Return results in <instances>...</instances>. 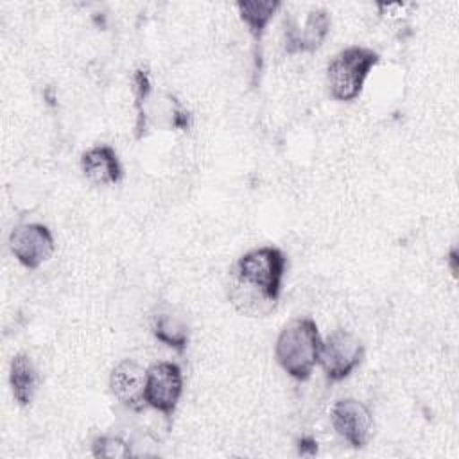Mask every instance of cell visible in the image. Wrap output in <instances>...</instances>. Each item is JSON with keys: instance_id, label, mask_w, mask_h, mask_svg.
Instances as JSON below:
<instances>
[{"instance_id": "cell-10", "label": "cell", "mask_w": 459, "mask_h": 459, "mask_svg": "<svg viewBox=\"0 0 459 459\" xmlns=\"http://www.w3.org/2000/svg\"><path fill=\"white\" fill-rule=\"evenodd\" d=\"M81 169L93 185H117L122 181L124 170L111 145H93L81 156Z\"/></svg>"}, {"instance_id": "cell-4", "label": "cell", "mask_w": 459, "mask_h": 459, "mask_svg": "<svg viewBox=\"0 0 459 459\" xmlns=\"http://www.w3.org/2000/svg\"><path fill=\"white\" fill-rule=\"evenodd\" d=\"M362 357L364 344L348 330L337 328L321 342L319 364L330 382H339L350 377Z\"/></svg>"}, {"instance_id": "cell-8", "label": "cell", "mask_w": 459, "mask_h": 459, "mask_svg": "<svg viewBox=\"0 0 459 459\" xmlns=\"http://www.w3.org/2000/svg\"><path fill=\"white\" fill-rule=\"evenodd\" d=\"M145 378L147 369H143L138 362L131 359L120 360L111 375H109V387L115 398L131 411H142L145 403Z\"/></svg>"}, {"instance_id": "cell-7", "label": "cell", "mask_w": 459, "mask_h": 459, "mask_svg": "<svg viewBox=\"0 0 459 459\" xmlns=\"http://www.w3.org/2000/svg\"><path fill=\"white\" fill-rule=\"evenodd\" d=\"M330 421L333 430L353 448L366 446L373 427V416L366 403L355 398H342L332 405Z\"/></svg>"}, {"instance_id": "cell-5", "label": "cell", "mask_w": 459, "mask_h": 459, "mask_svg": "<svg viewBox=\"0 0 459 459\" xmlns=\"http://www.w3.org/2000/svg\"><path fill=\"white\" fill-rule=\"evenodd\" d=\"M183 394V373L176 362H156L147 368L145 403L172 420Z\"/></svg>"}, {"instance_id": "cell-1", "label": "cell", "mask_w": 459, "mask_h": 459, "mask_svg": "<svg viewBox=\"0 0 459 459\" xmlns=\"http://www.w3.org/2000/svg\"><path fill=\"white\" fill-rule=\"evenodd\" d=\"M287 267L283 251L262 246L244 253L230 273L228 298L246 316H264L278 301Z\"/></svg>"}, {"instance_id": "cell-2", "label": "cell", "mask_w": 459, "mask_h": 459, "mask_svg": "<svg viewBox=\"0 0 459 459\" xmlns=\"http://www.w3.org/2000/svg\"><path fill=\"white\" fill-rule=\"evenodd\" d=\"M321 342L316 321L310 317H296L289 321L276 337V362L289 377L305 382L319 364Z\"/></svg>"}, {"instance_id": "cell-14", "label": "cell", "mask_w": 459, "mask_h": 459, "mask_svg": "<svg viewBox=\"0 0 459 459\" xmlns=\"http://www.w3.org/2000/svg\"><path fill=\"white\" fill-rule=\"evenodd\" d=\"M91 454L95 457L120 459L131 455V446L118 436H99L91 443Z\"/></svg>"}, {"instance_id": "cell-15", "label": "cell", "mask_w": 459, "mask_h": 459, "mask_svg": "<svg viewBox=\"0 0 459 459\" xmlns=\"http://www.w3.org/2000/svg\"><path fill=\"white\" fill-rule=\"evenodd\" d=\"M133 82H134V97H136V108H138L136 129H138V136H140L143 127H145V115H143L142 104H143V100L147 99V95L151 91V79H149L147 70L145 68H138L134 72V75H133Z\"/></svg>"}, {"instance_id": "cell-3", "label": "cell", "mask_w": 459, "mask_h": 459, "mask_svg": "<svg viewBox=\"0 0 459 459\" xmlns=\"http://www.w3.org/2000/svg\"><path fill=\"white\" fill-rule=\"evenodd\" d=\"M378 59L377 50L362 45H351L337 52L326 66L330 95L341 102L355 100Z\"/></svg>"}, {"instance_id": "cell-6", "label": "cell", "mask_w": 459, "mask_h": 459, "mask_svg": "<svg viewBox=\"0 0 459 459\" xmlns=\"http://www.w3.org/2000/svg\"><path fill=\"white\" fill-rule=\"evenodd\" d=\"M9 247L23 267L38 269L52 256L56 244L52 231L45 224L25 222L18 224L9 233Z\"/></svg>"}, {"instance_id": "cell-13", "label": "cell", "mask_w": 459, "mask_h": 459, "mask_svg": "<svg viewBox=\"0 0 459 459\" xmlns=\"http://www.w3.org/2000/svg\"><path fill=\"white\" fill-rule=\"evenodd\" d=\"M281 7L278 0H264V2H237L238 16L247 25L249 34L256 43H260L265 27L273 20L274 13Z\"/></svg>"}, {"instance_id": "cell-12", "label": "cell", "mask_w": 459, "mask_h": 459, "mask_svg": "<svg viewBox=\"0 0 459 459\" xmlns=\"http://www.w3.org/2000/svg\"><path fill=\"white\" fill-rule=\"evenodd\" d=\"M38 382H39V377L32 360L25 353L14 355L9 369V384H11L14 400L22 407L30 405L38 389Z\"/></svg>"}, {"instance_id": "cell-17", "label": "cell", "mask_w": 459, "mask_h": 459, "mask_svg": "<svg viewBox=\"0 0 459 459\" xmlns=\"http://www.w3.org/2000/svg\"><path fill=\"white\" fill-rule=\"evenodd\" d=\"M448 262H450V271H452V274L455 276V271H457V253H455V249H452V251H450V255H448Z\"/></svg>"}, {"instance_id": "cell-9", "label": "cell", "mask_w": 459, "mask_h": 459, "mask_svg": "<svg viewBox=\"0 0 459 459\" xmlns=\"http://www.w3.org/2000/svg\"><path fill=\"white\" fill-rule=\"evenodd\" d=\"M330 14L326 9H312L303 25H289L285 29V50L289 54L312 52L319 48L330 30Z\"/></svg>"}, {"instance_id": "cell-16", "label": "cell", "mask_w": 459, "mask_h": 459, "mask_svg": "<svg viewBox=\"0 0 459 459\" xmlns=\"http://www.w3.org/2000/svg\"><path fill=\"white\" fill-rule=\"evenodd\" d=\"M298 452H299L301 455H314V454L317 452V443H316V439L310 437V436L301 437V439L298 441Z\"/></svg>"}, {"instance_id": "cell-11", "label": "cell", "mask_w": 459, "mask_h": 459, "mask_svg": "<svg viewBox=\"0 0 459 459\" xmlns=\"http://www.w3.org/2000/svg\"><path fill=\"white\" fill-rule=\"evenodd\" d=\"M151 332L163 344L183 351L190 339V326L186 316H183L176 307L163 303L151 316Z\"/></svg>"}]
</instances>
